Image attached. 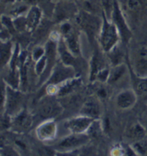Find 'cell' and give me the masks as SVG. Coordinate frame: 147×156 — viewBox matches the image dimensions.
<instances>
[{
  "mask_svg": "<svg viewBox=\"0 0 147 156\" xmlns=\"http://www.w3.org/2000/svg\"><path fill=\"white\" fill-rule=\"evenodd\" d=\"M120 34L114 24L108 20V17L103 13V22L100 32V42L105 52H111L116 46Z\"/></svg>",
  "mask_w": 147,
  "mask_h": 156,
  "instance_id": "cell-1",
  "label": "cell"
},
{
  "mask_svg": "<svg viewBox=\"0 0 147 156\" xmlns=\"http://www.w3.org/2000/svg\"><path fill=\"white\" fill-rule=\"evenodd\" d=\"M111 18H112L113 23L118 29L122 41L125 43H128L131 40L132 33L126 24V20L122 14L121 10L120 9L117 0H113V7L112 13H111Z\"/></svg>",
  "mask_w": 147,
  "mask_h": 156,
  "instance_id": "cell-2",
  "label": "cell"
},
{
  "mask_svg": "<svg viewBox=\"0 0 147 156\" xmlns=\"http://www.w3.org/2000/svg\"><path fill=\"white\" fill-rule=\"evenodd\" d=\"M77 22L90 37H94L102 26L98 17L86 12H82L78 14Z\"/></svg>",
  "mask_w": 147,
  "mask_h": 156,
  "instance_id": "cell-3",
  "label": "cell"
},
{
  "mask_svg": "<svg viewBox=\"0 0 147 156\" xmlns=\"http://www.w3.org/2000/svg\"><path fill=\"white\" fill-rule=\"evenodd\" d=\"M88 140V137L83 133H74L60 143L58 148L61 150H70L86 144Z\"/></svg>",
  "mask_w": 147,
  "mask_h": 156,
  "instance_id": "cell-4",
  "label": "cell"
},
{
  "mask_svg": "<svg viewBox=\"0 0 147 156\" xmlns=\"http://www.w3.org/2000/svg\"><path fill=\"white\" fill-rule=\"evenodd\" d=\"M94 118L90 117L83 116L74 118L67 123V128L73 133H83L88 129Z\"/></svg>",
  "mask_w": 147,
  "mask_h": 156,
  "instance_id": "cell-5",
  "label": "cell"
},
{
  "mask_svg": "<svg viewBox=\"0 0 147 156\" xmlns=\"http://www.w3.org/2000/svg\"><path fill=\"white\" fill-rule=\"evenodd\" d=\"M135 68L140 76L147 77V48H141L138 50L135 58Z\"/></svg>",
  "mask_w": 147,
  "mask_h": 156,
  "instance_id": "cell-6",
  "label": "cell"
},
{
  "mask_svg": "<svg viewBox=\"0 0 147 156\" xmlns=\"http://www.w3.org/2000/svg\"><path fill=\"white\" fill-rule=\"evenodd\" d=\"M136 93L133 90H126L120 92L116 98L117 105L121 109H128L135 104Z\"/></svg>",
  "mask_w": 147,
  "mask_h": 156,
  "instance_id": "cell-7",
  "label": "cell"
},
{
  "mask_svg": "<svg viewBox=\"0 0 147 156\" xmlns=\"http://www.w3.org/2000/svg\"><path fill=\"white\" fill-rule=\"evenodd\" d=\"M61 107L54 100L45 102L42 105L40 109V114L43 118H53L61 112Z\"/></svg>",
  "mask_w": 147,
  "mask_h": 156,
  "instance_id": "cell-8",
  "label": "cell"
},
{
  "mask_svg": "<svg viewBox=\"0 0 147 156\" xmlns=\"http://www.w3.org/2000/svg\"><path fill=\"white\" fill-rule=\"evenodd\" d=\"M41 19V11L38 7L33 6L29 10L26 17L27 28L28 30L33 31L38 25Z\"/></svg>",
  "mask_w": 147,
  "mask_h": 156,
  "instance_id": "cell-9",
  "label": "cell"
},
{
  "mask_svg": "<svg viewBox=\"0 0 147 156\" xmlns=\"http://www.w3.org/2000/svg\"><path fill=\"white\" fill-rule=\"evenodd\" d=\"M72 76H73V71L69 67H59L54 72L50 80V83L57 84L62 83Z\"/></svg>",
  "mask_w": 147,
  "mask_h": 156,
  "instance_id": "cell-10",
  "label": "cell"
},
{
  "mask_svg": "<svg viewBox=\"0 0 147 156\" xmlns=\"http://www.w3.org/2000/svg\"><path fill=\"white\" fill-rule=\"evenodd\" d=\"M7 92V107L8 111L12 112L15 110L21 102L22 97L19 92L14 91L8 87Z\"/></svg>",
  "mask_w": 147,
  "mask_h": 156,
  "instance_id": "cell-11",
  "label": "cell"
},
{
  "mask_svg": "<svg viewBox=\"0 0 147 156\" xmlns=\"http://www.w3.org/2000/svg\"><path fill=\"white\" fill-rule=\"evenodd\" d=\"M65 37V42L67 45L68 48L74 55H78L80 54V45L79 40L78 36L74 32L73 30L70 31L69 33L64 35Z\"/></svg>",
  "mask_w": 147,
  "mask_h": 156,
  "instance_id": "cell-12",
  "label": "cell"
},
{
  "mask_svg": "<svg viewBox=\"0 0 147 156\" xmlns=\"http://www.w3.org/2000/svg\"><path fill=\"white\" fill-rule=\"evenodd\" d=\"M81 112L85 116L97 118L100 115V107L95 101H87L82 107Z\"/></svg>",
  "mask_w": 147,
  "mask_h": 156,
  "instance_id": "cell-13",
  "label": "cell"
},
{
  "mask_svg": "<svg viewBox=\"0 0 147 156\" xmlns=\"http://www.w3.org/2000/svg\"><path fill=\"white\" fill-rule=\"evenodd\" d=\"M55 124L53 122L45 123L38 129V135L41 140H48L53 137L55 133Z\"/></svg>",
  "mask_w": 147,
  "mask_h": 156,
  "instance_id": "cell-14",
  "label": "cell"
},
{
  "mask_svg": "<svg viewBox=\"0 0 147 156\" xmlns=\"http://www.w3.org/2000/svg\"><path fill=\"white\" fill-rule=\"evenodd\" d=\"M58 51L61 55V57L63 60V62L67 66L72 65L75 63V57H73V54L70 52L65 42H60L58 45Z\"/></svg>",
  "mask_w": 147,
  "mask_h": 156,
  "instance_id": "cell-15",
  "label": "cell"
},
{
  "mask_svg": "<svg viewBox=\"0 0 147 156\" xmlns=\"http://www.w3.org/2000/svg\"><path fill=\"white\" fill-rule=\"evenodd\" d=\"M146 130L138 123L133 124L131 127L128 128L127 130V135L128 137L131 139L135 140H141L144 139L146 136Z\"/></svg>",
  "mask_w": 147,
  "mask_h": 156,
  "instance_id": "cell-16",
  "label": "cell"
},
{
  "mask_svg": "<svg viewBox=\"0 0 147 156\" xmlns=\"http://www.w3.org/2000/svg\"><path fill=\"white\" fill-rule=\"evenodd\" d=\"M1 64L2 66L7 64L12 55V44L5 41L1 43Z\"/></svg>",
  "mask_w": 147,
  "mask_h": 156,
  "instance_id": "cell-17",
  "label": "cell"
},
{
  "mask_svg": "<svg viewBox=\"0 0 147 156\" xmlns=\"http://www.w3.org/2000/svg\"><path fill=\"white\" fill-rule=\"evenodd\" d=\"M126 67L123 65H120L116 66L111 73H109L108 81L109 83H115L121 79V77L124 75L126 72Z\"/></svg>",
  "mask_w": 147,
  "mask_h": 156,
  "instance_id": "cell-18",
  "label": "cell"
},
{
  "mask_svg": "<svg viewBox=\"0 0 147 156\" xmlns=\"http://www.w3.org/2000/svg\"><path fill=\"white\" fill-rule=\"evenodd\" d=\"M80 80H75L68 82L63 86V87L61 88L59 91L60 95H65L67 94H69L70 92L73 91L74 90L76 89L78 86L80 85Z\"/></svg>",
  "mask_w": 147,
  "mask_h": 156,
  "instance_id": "cell-19",
  "label": "cell"
},
{
  "mask_svg": "<svg viewBox=\"0 0 147 156\" xmlns=\"http://www.w3.org/2000/svg\"><path fill=\"white\" fill-rule=\"evenodd\" d=\"M126 7L132 13H137L141 9L142 4L141 0H126Z\"/></svg>",
  "mask_w": 147,
  "mask_h": 156,
  "instance_id": "cell-20",
  "label": "cell"
},
{
  "mask_svg": "<svg viewBox=\"0 0 147 156\" xmlns=\"http://www.w3.org/2000/svg\"><path fill=\"white\" fill-rule=\"evenodd\" d=\"M137 92L143 99L147 100V77L143 78L138 83Z\"/></svg>",
  "mask_w": 147,
  "mask_h": 156,
  "instance_id": "cell-21",
  "label": "cell"
},
{
  "mask_svg": "<svg viewBox=\"0 0 147 156\" xmlns=\"http://www.w3.org/2000/svg\"><path fill=\"white\" fill-rule=\"evenodd\" d=\"M17 124L22 128H27L30 126L31 123L30 117L26 112H23L17 118Z\"/></svg>",
  "mask_w": 147,
  "mask_h": 156,
  "instance_id": "cell-22",
  "label": "cell"
},
{
  "mask_svg": "<svg viewBox=\"0 0 147 156\" xmlns=\"http://www.w3.org/2000/svg\"><path fill=\"white\" fill-rule=\"evenodd\" d=\"M47 60L46 55L43 56L42 58H40L38 60V64L36 66V71L38 74H40L43 71V69H45V65H46V62Z\"/></svg>",
  "mask_w": 147,
  "mask_h": 156,
  "instance_id": "cell-23",
  "label": "cell"
},
{
  "mask_svg": "<svg viewBox=\"0 0 147 156\" xmlns=\"http://www.w3.org/2000/svg\"><path fill=\"white\" fill-rule=\"evenodd\" d=\"M45 50L42 48H37L33 52V58L35 60L38 61L39 59L44 56Z\"/></svg>",
  "mask_w": 147,
  "mask_h": 156,
  "instance_id": "cell-24",
  "label": "cell"
},
{
  "mask_svg": "<svg viewBox=\"0 0 147 156\" xmlns=\"http://www.w3.org/2000/svg\"><path fill=\"white\" fill-rule=\"evenodd\" d=\"M110 72L106 69H102L99 72L98 75H97V78H98L101 81H105L106 80H108Z\"/></svg>",
  "mask_w": 147,
  "mask_h": 156,
  "instance_id": "cell-25",
  "label": "cell"
},
{
  "mask_svg": "<svg viewBox=\"0 0 147 156\" xmlns=\"http://www.w3.org/2000/svg\"><path fill=\"white\" fill-rule=\"evenodd\" d=\"M146 131H147V125H146Z\"/></svg>",
  "mask_w": 147,
  "mask_h": 156,
  "instance_id": "cell-26",
  "label": "cell"
}]
</instances>
